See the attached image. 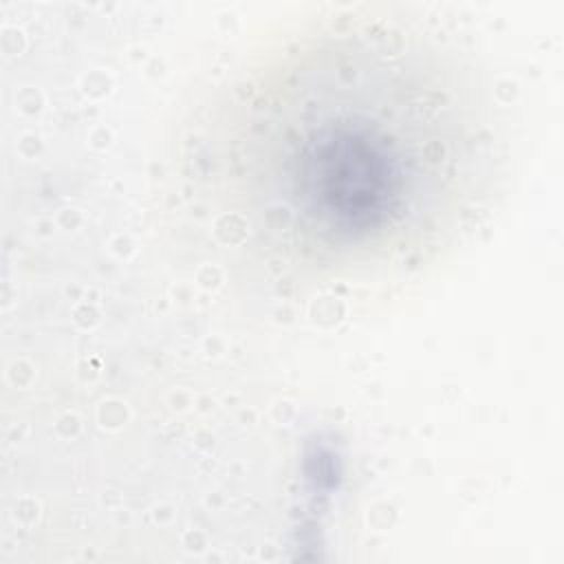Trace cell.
Masks as SVG:
<instances>
[{
    "mask_svg": "<svg viewBox=\"0 0 564 564\" xmlns=\"http://www.w3.org/2000/svg\"><path fill=\"white\" fill-rule=\"evenodd\" d=\"M240 101L247 220L293 264H379L449 227L485 159L423 53L381 24Z\"/></svg>",
    "mask_w": 564,
    "mask_h": 564,
    "instance_id": "1",
    "label": "cell"
}]
</instances>
